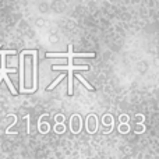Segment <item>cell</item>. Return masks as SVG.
I'll list each match as a JSON object with an SVG mask.
<instances>
[{"label":"cell","mask_w":159,"mask_h":159,"mask_svg":"<svg viewBox=\"0 0 159 159\" xmlns=\"http://www.w3.org/2000/svg\"><path fill=\"white\" fill-rule=\"evenodd\" d=\"M57 39H59V38H56V35H52V38H50V41H52V42H56V41H57Z\"/></svg>","instance_id":"cell-6"},{"label":"cell","mask_w":159,"mask_h":159,"mask_svg":"<svg viewBox=\"0 0 159 159\" xmlns=\"http://www.w3.org/2000/svg\"><path fill=\"white\" fill-rule=\"evenodd\" d=\"M43 24H45V20H42V18L36 20V25H38V27H43Z\"/></svg>","instance_id":"cell-5"},{"label":"cell","mask_w":159,"mask_h":159,"mask_svg":"<svg viewBox=\"0 0 159 159\" xmlns=\"http://www.w3.org/2000/svg\"><path fill=\"white\" fill-rule=\"evenodd\" d=\"M38 10L41 11V13H48V10H49V6H48V3L42 2L38 4Z\"/></svg>","instance_id":"cell-2"},{"label":"cell","mask_w":159,"mask_h":159,"mask_svg":"<svg viewBox=\"0 0 159 159\" xmlns=\"http://www.w3.org/2000/svg\"><path fill=\"white\" fill-rule=\"evenodd\" d=\"M137 69H138V71H140L141 74H144V73L147 71V69H148V64H147L145 61H140V63L137 64Z\"/></svg>","instance_id":"cell-1"},{"label":"cell","mask_w":159,"mask_h":159,"mask_svg":"<svg viewBox=\"0 0 159 159\" xmlns=\"http://www.w3.org/2000/svg\"><path fill=\"white\" fill-rule=\"evenodd\" d=\"M73 124H74V126H73V130H74V131H78V117H74V123H73Z\"/></svg>","instance_id":"cell-4"},{"label":"cell","mask_w":159,"mask_h":159,"mask_svg":"<svg viewBox=\"0 0 159 159\" xmlns=\"http://www.w3.org/2000/svg\"><path fill=\"white\" fill-rule=\"evenodd\" d=\"M135 131H143V127H141V126H135Z\"/></svg>","instance_id":"cell-7"},{"label":"cell","mask_w":159,"mask_h":159,"mask_svg":"<svg viewBox=\"0 0 159 159\" xmlns=\"http://www.w3.org/2000/svg\"><path fill=\"white\" fill-rule=\"evenodd\" d=\"M63 78H64V74H63V75H60V77H59V78H57V80H56V81H55V82H53V84H52V85H50V87H49V88H48V89H52V88H53V87H55V85H56V84H57V82H60V81H61V80H63Z\"/></svg>","instance_id":"cell-3"}]
</instances>
